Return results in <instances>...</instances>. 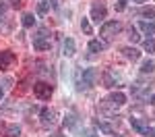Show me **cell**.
<instances>
[{
    "label": "cell",
    "mask_w": 155,
    "mask_h": 137,
    "mask_svg": "<svg viewBox=\"0 0 155 137\" xmlns=\"http://www.w3.org/2000/svg\"><path fill=\"white\" fill-rule=\"evenodd\" d=\"M120 31H122L120 21H104L101 23V29H99V36L104 37V44H106V42H112Z\"/></svg>",
    "instance_id": "cell-1"
},
{
    "label": "cell",
    "mask_w": 155,
    "mask_h": 137,
    "mask_svg": "<svg viewBox=\"0 0 155 137\" xmlns=\"http://www.w3.org/2000/svg\"><path fill=\"white\" fill-rule=\"evenodd\" d=\"M33 48L39 50V52L50 48V31L46 27H41V29L35 31V36H33Z\"/></svg>",
    "instance_id": "cell-2"
},
{
    "label": "cell",
    "mask_w": 155,
    "mask_h": 137,
    "mask_svg": "<svg viewBox=\"0 0 155 137\" xmlns=\"http://www.w3.org/2000/svg\"><path fill=\"white\" fill-rule=\"evenodd\" d=\"M91 21H95V23H104L107 19V9L106 4L101 2V0H95L93 4H91V17H89Z\"/></svg>",
    "instance_id": "cell-3"
},
{
    "label": "cell",
    "mask_w": 155,
    "mask_h": 137,
    "mask_svg": "<svg viewBox=\"0 0 155 137\" xmlns=\"http://www.w3.org/2000/svg\"><path fill=\"white\" fill-rule=\"evenodd\" d=\"M33 94L37 100H50V96L54 94V85H50L48 81H35L33 83Z\"/></svg>",
    "instance_id": "cell-4"
},
{
    "label": "cell",
    "mask_w": 155,
    "mask_h": 137,
    "mask_svg": "<svg viewBox=\"0 0 155 137\" xmlns=\"http://www.w3.org/2000/svg\"><path fill=\"white\" fill-rule=\"evenodd\" d=\"M97 81V71L95 69H83L81 79H79V89H87V87H93Z\"/></svg>",
    "instance_id": "cell-5"
},
{
    "label": "cell",
    "mask_w": 155,
    "mask_h": 137,
    "mask_svg": "<svg viewBox=\"0 0 155 137\" xmlns=\"http://www.w3.org/2000/svg\"><path fill=\"white\" fill-rule=\"evenodd\" d=\"M39 118H41V127H52V125L56 123V118H58V112L54 110V108H41L39 112Z\"/></svg>",
    "instance_id": "cell-6"
},
{
    "label": "cell",
    "mask_w": 155,
    "mask_h": 137,
    "mask_svg": "<svg viewBox=\"0 0 155 137\" xmlns=\"http://www.w3.org/2000/svg\"><path fill=\"white\" fill-rule=\"evenodd\" d=\"M17 62V54L11 50H2L0 52V71H8L12 64Z\"/></svg>",
    "instance_id": "cell-7"
},
{
    "label": "cell",
    "mask_w": 155,
    "mask_h": 137,
    "mask_svg": "<svg viewBox=\"0 0 155 137\" xmlns=\"http://www.w3.org/2000/svg\"><path fill=\"white\" fill-rule=\"evenodd\" d=\"M107 106H112V108H118V106H124L126 104V94H122V91H114V94H110L107 100H104Z\"/></svg>",
    "instance_id": "cell-8"
},
{
    "label": "cell",
    "mask_w": 155,
    "mask_h": 137,
    "mask_svg": "<svg viewBox=\"0 0 155 137\" xmlns=\"http://www.w3.org/2000/svg\"><path fill=\"white\" fill-rule=\"evenodd\" d=\"M122 52V56L126 58V60H132V62H137L139 58H141V52L134 48V46H124V48L120 50Z\"/></svg>",
    "instance_id": "cell-9"
},
{
    "label": "cell",
    "mask_w": 155,
    "mask_h": 137,
    "mask_svg": "<svg viewBox=\"0 0 155 137\" xmlns=\"http://www.w3.org/2000/svg\"><path fill=\"white\" fill-rule=\"evenodd\" d=\"M62 52H64V56H74L77 44H74L72 37H64V42H62Z\"/></svg>",
    "instance_id": "cell-10"
},
{
    "label": "cell",
    "mask_w": 155,
    "mask_h": 137,
    "mask_svg": "<svg viewBox=\"0 0 155 137\" xmlns=\"http://www.w3.org/2000/svg\"><path fill=\"white\" fill-rule=\"evenodd\" d=\"M116 81H118V77H116L114 71H106V73H104V85L106 87H114Z\"/></svg>",
    "instance_id": "cell-11"
},
{
    "label": "cell",
    "mask_w": 155,
    "mask_h": 137,
    "mask_svg": "<svg viewBox=\"0 0 155 137\" xmlns=\"http://www.w3.org/2000/svg\"><path fill=\"white\" fill-rule=\"evenodd\" d=\"M4 137H21V127L19 125H6Z\"/></svg>",
    "instance_id": "cell-12"
},
{
    "label": "cell",
    "mask_w": 155,
    "mask_h": 137,
    "mask_svg": "<svg viewBox=\"0 0 155 137\" xmlns=\"http://www.w3.org/2000/svg\"><path fill=\"white\" fill-rule=\"evenodd\" d=\"M104 48H106V44H104V42H99V39H91V42H89V52H93V54L104 52Z\"/></svg>",
    "instance_id": "cell-13"
},
{
    "label": "cell",
    "mask_w": 155,
    "mask_h": 137,
    "mask_svg": "<svg viewBox=\"0 0 155 137\" xmlns=\"http://www.w3.org/2000/svg\"><path fill=\"white\" fill-rule=\"evenodd\" d=\"M139 27L143 29L147 36H155V23H151V21H149V23H147V21H141V23H139Z\"/></svg>",
    "instance_id": "cell-14"
},
{
    "label": "cell",
    "mask_w": 155,
    "mask_h": 137,
    "mask_svg": "<svg viewBox=\"0 0 155 137\" xmlns=\"http://www.w3.org/2000/svg\"><path fill=\"white\" fill-rule=\"evenodd\" d=\"M153 71H155V62L153 60H149V58H147V60L141 62V73L147 75V73H153Z\"/></svg>",
    "instance_id": "cell-15"
},
{
    "label": "cell",
    "mask_w": 155,
    "mask_h": 137,
    "mask_svg": "<svg viewBox=\"0 0 155 137\" xmlns=\"http://www.w3.org/2000/svg\"><path fill=\"white\" fill-rule=\"evenodd\" d=\"M21 23H23V27H33L35 25V17L31 12H25L23 17H21Z\"/></svg>",
    "instance_id": "cell-16"
},
{
    "label": "cell",
    "mask_w": 155,
    "mask_h": 137,
    "mask_svg": "<svg viewBox=\"0 0 155 137\" xmlns=\"http://www.w3.org/2000/svg\"><path fill=\"white\" fill-rule=\"evenodd\" d=\"M130 125H132V129L139 131V133H145V129H147V127L143 125V121H141V118H134V116L130 118Z\"/></svg>",
    "instance_id": "cell-17"
},
{
    "label": "cell",
    "mask_w": 155,
    "mask_h": 137,
    "mask_svg": "<svg viewBox=\"0 0 155 137\" xmlns=\"http://www.w3.org/2000/svg\"><path fill=\"white\" fill-rule=\"evenodd\" d=\"M48 11H50V2H46V0H39L37 2V15H48Z\"/></svg>",
    "instance_id": "cell-18"
},
{
    "label": "cell",
    "mask_w": 155,
    "mask_h": 137,
    "mask_svg": "<svg viewBox=\"0 0 155 137\" xmlns=\"http://www.w3.org/2000/svg\"><path fill=\"white\" fill-rule=\"evenodd\" d=\"M95 125H97V129L101 131V133H106V135H112L114 133V129L110 127L107 123H101V121H95Z\"/></svg>",
    "instance_id": "cell-19"
},
{
    "label": "cell",
    "mask_w": 155,
    "mask_h": 137,
    "mask_svg": "<svg viewBox=\"0 0 155 137\" xmlns=\"http://www.w3.org/2000/svg\"><path fill=\"white\" fill-rule=\"evenodd\" d=\"M141 17H145V19H155V9L153 6H143L141 9Z\"/></svg>",
    "instance_id": "cell-20"
},
{
    "label": "cell",
    "mask_w": 155,
    "mask_h": 137,
    "mask_svg": "<svg viewBox=\"0 0 155 137\" xmlns=\"http://www.w3.org/2000/svg\"><path fill=\"white\" fill-rule=\"evenodd\" d=\"M143 48H145V52H149V54L155 52V39L153 37H147V39L143 42Z\"/></svg>",
    "instance_id": "cell-21"
},
{
    "label": "cell",
    "mask_w": 155,
    "mask_h": 137,
    "mask_svg": "<svg viewBox=\"0 0 155 137\" xmlns=\"http://www.w3.org/2000/svg\"><path fill=\"white\" fill-rule=\"evenodd\" d=\"M128 42H132V44L141 42V36H139V31H137L134 27H130V29H128Z\"/></svg>",
    "instance_id": "cell-22"
},
{
    "label": "cell",
    "mask_w": 155,
    "mask_h": 137,
    "mask_svg": "<svg viewBox=\"0 0 155 137\" xmlns=\"http://www.w3.org/2000/svg\"><path fill=\"white\" fill-rule=\"evenodd\" d=\"M64 125H66L68 129H74V127H77V116H74V114H66V116H64Z\"/></svg>",
    "instance_id": "cell-23"
},
{
    "label": "cell",
    "mask_w": 155,
    "mask_h": 137,
    "mask_svg": "<svg viewBox=\"0 0 155 137\" xmlns=\"http://www.w3.org/2000/svg\"><path fill=\"white\" fill-rule=\"evenodd\" d=\"M81 29H83L87 36H91V33H93V29H91V23H89V19H83V21H81Z\"/></svg>",
    "instance_id": "cell-24"
},
{
    "label": "cell",
    "mask_w": 155,
    "mask_h": 137,
    "mask_svg": "<svg viewBox=\"0 0 155 137\" xmlns=\"http://www.w3.org/2000/svg\"><path fill=\"white\" fill-rule=\"evenodd\" d=\"M114 9H116V11H124V9H126V0H116Z\"/></svg>",
    "instance_id": "cell-25"
},
{
    "label": "cell",
    "mask_w": 155,
    "mask_h": 137,
    "mask_svg": "<svg viewBox=\"0 0 155 137\" xmlns=\"http://www.w3.org/2000/svg\"><path fill=\"white\" fill-rule=\"evenodd\" d=\"M6 9H8V4H6V0H0V17L6 12Z\"/></svg>",
    "instance_id": "cell-26"
},
{
    "label": "cell",
    "mask_w": 155,
    "mask_h": 137,
    "mask_svg": "<svg viewBox=\"0 0 155 137\" xmlns=\"http://www.w3.org/2000/svg\"><path fill=\"white\" fill-rule=\"evenodd\" d=\"M143 135H147V137H155V127H151V129L147 127V129H145V133H143Z\"/></svg>",
    "instance_id": "cell-27"
},
{
    "label": "cell",
    "mask_w": 155,
    "mask_h": 137,
    "mask_svg": "<svg viewBox=\"0 0 155 137\" xmlns=\"http://www.w3.org/2000/svg\"><path fill=\"white\" fill-rule=\"evenodd\" d=\"M6 2H8L11 6H15V9H21V4H23L21 0H6Z\"/></svg>",
    "instance_id": "cell-28"
},
{
    "label": "cell",
    "mask_w": 155,
    "mask_h": 137,
    "mask_svg": "<svg viewBox=\"0 0 155 137\" xmlns=\"http://www.w3.org/2000/svg\"><path fill=\"white\" fill-rule=\"evenodd\" d=\"M2 96H4V87L0 85V100H2Z\"/></svg>",
    "instance_id": "cell-29"
},
{
    "label": "cell",
    "mask_w": 155,
    "mask_h": 137,
    "mask_svg": "<svg viewBox=\"0 0 155 137\" xmlns=\"http://www.w3.org/2000/svg\"><path fill=\"white\" fill-rule=\"evenodd\" d=\"M50 4H52V6H56V4H58V0H50Z\"/></svg>",
    "instance_id": "cell-30"
},
{
    "label": "cell",
    "mask_w": 155,
    "mask_h": 137,
    "mask_svg": "<svg viewBox=\"0 0 155 137\" xmlns=\"http://www.w3.org/2000/svg\"><path fill=\"white\" fill-rule=\"evenodd\" d=\"M52 137H66V135H60V133H56V135H52Z\"/></svg>",
    "instance_id": "cell-31"
},
{
    "label": "cell",
    "mask_w": 155,
    "mask_h": 137,
    "mask_svg": "<svg viewBox=\"0 0 155 137\" xmlns=\"http://www.w3.org/2000/svg\"><path fill=\"white\" fill-rule=\"evenodd\" d=\"M151 104H155V96H151Z\"/></svg>",
    "instance_id": "cell-32"
},
{
    "label": "cell",
    "mask_w": 155,
    "mask_h": 137,
    "mask_svg": "<svg viewBox=\"0 0 155 137\" xmlns=\"http://www.w3.org/2000/svg\"><path fill=\"white\" fill-rule=\"evenodd\" d=\"M132 2H145V0H132Z\"/></svg>",
    "instance_id": "cell-33"
},
{
    "label": "cell",
    "mask_w": 155,
    "mask_h": 137,
    "mask_svg": "<svg viewBox=\"0 0 155 137\" xmlns=\"http://www.w3.org/2000/svg\"><path fill=\"white\" fill-rule=\"evenodd\" d=\"M116 137H124V135H116Z\"/></svg>",
    "instance_id": "cell-34"
},
{
    "label": "cell",
    "mask_w": 155,
    "mask_h": 137,
    "mask_svg": "<svg viewBox=\"0 0 155 137\" xmlns=\"http://www.w3.org/2000/svg\"><path fill=\"white\" fill-rule=\"evenodd\" d=\"M0 21H2V19H0Z\"/></svg>",
    "instance_id": "cell-35"
}]
</instances>
